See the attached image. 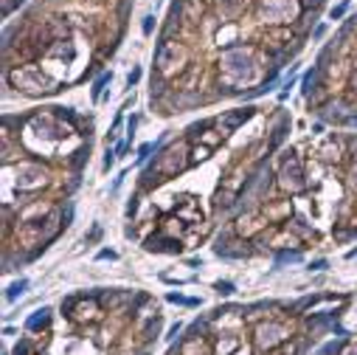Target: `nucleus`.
<instances>
[{"mask_svg": "<svg viewBox=\"0 0 357 355\" xmlns=\"http://www.w3.org/2000/svg\"><path fill=\"white\" fill-rule=\"evenodd\" d=\"M265 65L259 62V46H234L220 57V82L228 93H239L254 85H262Z\"/></svg>", "mask_w": 357, "mask_h": 355, "instance_id": "1", "label": "nucleus"}, {"mask_svg": "<svg viewBox=\"0 0 357 355\" xmlns=\"http://www.w3.org/2000/svg\"><path fill=\"white\" fill-rule=\"evenodd\" d=\"M192 68V48L183 40H161L155 51V70L158 79L174 82L177 77H183Z\"/></svg>", "mask_w": 357, "mask_h": 355, "instance_id": "2", "label": "nucleus"}, {"mask_svg": "<svg viewBox=\"0 0 357 355\" xmlns=\"http://www.w3.org/2000/svg\"><path fill=\"white\" fill-rule=\"evenodd\" d=\"M6 77L26 96H43V93H57L59 90V82L48 74V70H43L40 65H34V62H26V65L12 68Z\"/></svg>", "mask_w": 357, "mask_h": 355, "instance_id": "3", "label": "nucleus"}, {"mask_svg": "<svg viewBox=\"0 0 357 355\" xmlns=\"http://www.w3.org/2000/svg\"><path fill=\"white\" fill-rule=\"evenodd\" d=\"M192 164V150L186 147V141H181V144H172L150 169H147V186L152 184H161V181H169V178H177L186 166Z\"/></svg>", "mask_w": 357, "mask_h": 355, "instance_id": "4", "label": "nucleus"}, {"mask_svg": "<svg viewBox=\"0 0 357 355\" xmlns=\"http://www.w3.org/2000/svg\"><path fill=\"white\" fill-rule=\"evenodd\" d=\"M301 15V0H259L256 3V17L267 26H293Z\"/></svg>", "mask_w": 357, "mask_h": 355, "instance_id": "5", "label": "nucleus"}, {"mask_svg": "<svg viewBox=\"0 0 357 355\" xmlns=\"http://www.w3.org/2000/svg\"><path fill=\"white\" fill-rule=\"evenodd\" d=\"M276 186H278L281 192H287V195H298V192H304V189L309 186L307 175H304V164H301V158H298L293 150L284 153V158H281V164H278Z\"/></svg>", "mask_w": 357, "mask_h": 355, "instance_id": "6", "label": "nucleus"}, {"mask_svg": "<svg viewBox=\"0 0 357 355\" xmlns=\"http://www.w3.org/2000/svg\"><path fill=\"white\" fill-rule=\"evenodd\" d=\"M48 184L45 169L40 164H20L17 166V186L23 192H34V189H43Z\"/></svg>", "mask_w": 357, "mask_h": 355, "instance_id": "7", "label": "nucleus"}, {"mask_svg": "<svg viewBox=\"0 0 357 355\" xmlns=\"http://www.w3.org/2000/svg\"><path fill=\"white\" fill-rule=\"evenodd\" d=\"M270 220L262 215V211H256V209H251V211H245V215H239V220H236V237L239 240H251V237H256L259 231H265V226H267Z\"/></svg>", "mask_w": 357, "mask_h": 355, "instance_id": "8", "label": "nucleus"}, {"mask_svg": "<svg viewBox=\"0 0 357 355\" xmlns=\"http://www.w3.org/2000/svg\"><path fill=\"white\" fill-rule=\"evenodd\" d=\"M239 37H242V26L236 20H223V26L214 28V43H217L223 51L239 46Z\"/></svg>", "mask_w": 357, "mask_h": 355, "instance_id": "9", "label": "nucleus"}, {"mask_svg": "<svg viewBox=\"0 0 357 355\" xmlns=\"http://www.w3.org/2000/svg\"><path fill=\"white\" fill-rule=\"evenodd\" d=\"M290 336V330L284 327V325H262L259 330H256V344L262 347V349H273L276 344H281L284 338Z\"/></svg>", "mask_w": 357, "mask_h": 355, "instance_id": "10", "label": "nucleus"}, {"mask_svg": "<svg viewBox=\"0 0 357 355\" xmlns=\"http://www.w3.org/2000/svg\"><path fill=\"white\" fill-rule=\"evenodd\" d=\"M262 215L270 223H284V220H290V215H293V203L290 200H267L262 206Z\"/></svg>", "mask_w": 357, "mask_h": 355, "instance_id": "11", "label": "nucleus"}, {"mask_svg": "<svg viewBox=\"0 0 357 355\" xmlns=\"http://www.w3.org/2000/svg\"><path fill=\"white\" fill-rule=\"evenodd\" d=\"M54 211V203L51 200H37V203H31L26 209H20V215H17V223H34V220H43L48 218Z\"/></svg>", "mask_w": 357, "mask_h": 355, "instance_id": "12", "label": "nucleus"}, {"mask_svg": "<svg viewBox=\"0 0 357 355\" xmlns=\"http://www.w3.org/2000/svg\"><path fill=\"white\" fill-rule=\"evenodd\" d=\"M315 155H318V161H324V164H340V158H343V144L332 135V138H327L324 144L315 150Z\"/></svg>", "mask_w": 357, "mask_h": 355, "instance_id": "13", "label": "nucleus"}, {"mask_svg": "<svg viewBox=\"0 0 357 355\" xmlns=\"http://www.w3.org/2000/svg\"><path fill=\"white\" fill-rule=\"evenodd\" d=\"M247 3H251V0H217V3H214V9H217V15H220L223 20H236L239 15H245Z\"/></svg>", "mask_w": 357, "mask_h": 355, "instance_id": "14", "label": "nucleus"}, {"mask_svg": "<svg viewBox=\"0 0 357 355\" xmlns=\"http://www.w3.org/2000/svg\"><path fill=\"white\" fill-rule=\"evenodd\" d=\"M254 116V108H245V111H234V113H225V116H220V127L217 130H223L225 135L231 133V130H236L242 122H247V119H251Z\"/></svg>", "mask_w": 357, "mask_h": 355, "instance_id": "15", "label": "nucleus"}, {"mask_svg": "<svg viewBox=\"0 0 357 355\" xmlns=\"http://www.w3.org/2000/svg\"><path fill=\"white\" fill-rule=\"evenodd\" d=\"M205 15V0H183V20L186 23H200Z\"/></svg>", "mask_w": 357, "mask_h": 355, "instance_id": "16", "label": "nucleus"}, {"mask_svg": "<svg viewBox=\"0 0 357 355\" xmlns=\"http://www.w3.org/2000/svg\"><path fill=\"white\" fill-rule=\"evenodd\" d=\"M70 316H74L76 322H93V318H99V307H96V302H76Z\"/></svg>", "mask_w": 357, "mask_h": 355, "instance_id": "17", "label": "nucleus"}, {"mask_svg": "<svg viewBox=\"0 0 357 355\" xmlns=\"http://www.w3.org/2000/svg\"><path fill=\"white\" fill-rule=\"evenodd\" d=\"M270 245H273V248H287V245L298 248V245H301V240H298L296 234H290V229H281V231L270 240Z\"/></svg>", "mask_w": 357, "mask_h": 355, "instance_id": "18", "label": "nucleus"}, {"mask_svg": "<svg viewBox=\"0 0 357 355\" xmlns=\"http://www.w3.org/2000/svg\"><path fill=\"white\" fill-rule=\"evenodd\" d=\"M223 141H225V133L223 130H203L200 133V144H205V147H217V144H223Z\"/></svg>", "mask_w": 357, "mask_h": 355, "instance_id": "19", "label": "nucleus"}, {"mask_svg": "<svg viewBox=\"0 0 357 355\" xmlns=\"http://www.w3.org/2000/svg\"><path fill=\"white\" fill-rule=\"evenodd\" d=\"M59 229H62V218L57 215V211H51L48 220L43 223V234H45V240H54V237L59 234Z\"/></svg>", "mask_w": 357, "mask_h": 355, "instance_id": "20", "label": "nucleus"}, {"mask_svg": "<svg viewBox=\"0 0 357 355\" xmlns=\"http://www.w3.org/2000/svg\"><path fill=\"white\" fill-rule=\"evenodd\" d=\"M211 155V147H205V144H194L192 147V164H200V161H205Z\"/></svg>", "mask_w": 357, "mask_h": 355, "instance_id": "21", "label": "nucleus"}, {"mask_svg": "<svg viewBox=\"0 0 357 355\" xmlns=\"http://www.w3.org/2000/svg\"><path fill=\"white\" fill-rule=\"evenodd\" d=\"M324 3H327V0H301V9H304V15H307V12H312V15H315Z\"/></svg>", "mask_w": 357, "mask_h": 355, "instance_id": "22", "label": "nucleus"}, {"mask_svg": "<svg viewBox=\"0 0 357 355\" xmlns=\"http://www.w3.org/2000/svg\"><path fill=\"white\" fill-rule=\"evenodd\" d=\"M346 9H349V0H343V3L332 6V9H329V20H340V17L346 15Z\"/></svg>", "mask_w": 357, "mask_h": 355, "instance_id": "23", "label": "nucleus"}, {"mask_svg": "<svg viewBox=\"0 0 357 355\" xmlns=\"http://www.w3.org/2000/svg\"><path fill=\"white\" fill-rule=\"evenodd\" d=\"M236 347H239V341H236V338H231V341H225V344L220 341V344H217V355H228V352H234Z\"/></svg>", "mask_w": 357, "mask_h": 355, "instance_id": "24", "label": "nucleus"}, {"mask_svg": "<svg viewBox=\"0 0 357 355\" xmlns=\"http://www.w3.org/2000/svg\"><path fill=\"white\" fill-rule=\"evenodd\" d=\"M200 352H203V341L200 338H194V341H189L183 347V355H200Z\"/></svg>", "mask_w": 357, "mask_h": 355, "instance_id": "25", "label": "nucleus"}, {"mask_svg": "<svg viewBox=\"0 0 357 355\" xmlns=\"http://www.w3.org/2000/svg\"><path fill=\"white\" fill-rule=\"evenodd\" d=\"M152 28H155V15H147L144 17V34H147V37L152 34Z\"/></svg>", "mask_w": 357, "mask_h": 355, "instance_id": "26", "label": "nucleus"}, {"mask_svg": "<svg viewBox=\"0 0 357 355\" xmlns=\"http://www.w3.org/2000/svg\"><path fill=\"white\" fill-rule=\"evenodd\" d=\"M110 77H113V74H104V77H101V79H99V82L93 85V96H99V90H101V88H104L107 82H110Z\"/></svg>", "mask_w": 357, "mask_h": 355, "instance_id": "27", "label": "nucleus"}, {"mask_svg": "<svg viewBox=\"0 0 357 355\" xmlns=\"http://www.w3.org/2000/svg\"><path fill=\"white\" fill-rule=\"evenodd\" d=\"M340 355H357V341H351V344H346Z\"/></svg>", "mask_w": 357, "mask_h": 355, "instance_id": "28", "label": "nucleus"}, {"mask_svg": "<svg viewBox=\"0 0 357 355\" xmlns=\"http://www.w3.org/2000/svg\"><path fill=\"white\" fill-rule=\"evenodd\" d=\"M138 79H141V68H132V74H130V79H127V82H130V88H132Z\"/></svg>", "mask_w": 357, "mask_h": 355, "instance_id": "29", "label": "nucleus"}, {"mask_svg": "<svg viewBox=\"0 0 357 355\" xmlns=\"http://www.w3.org/2000/svg\"><path fill=\"white\" fill-rule=\"evenodd\" d=\"M351 186L357 189V155H354V164H351Z\"/></svg>", "mask_w": 357, "mask_h": 355, "instance_id": "30", "label": "nucleus"}, {"mask_svg": "<svg viewBox=\"0 0 357 355\" xmlns=\"http://www.w3.org/2000/svg\"><path fill=\"white\" fill-rule=\"evenodd\" d=\"M349 88H351V90H357V68L351 70V77H349Z\"/></svg>", "mask_w": 357, "mask_h": 355, "instance_id": "31", "label": "nucleus"}, {"mask_svg": "<svg viewBox=\"0 0 357 355\" xmlns=\"http://www.w3.org/2000/svg\"><path fill=\"white\" fill-rule=\"evenodd\" d=\"M324 34H327V26H318V28H315V31H312V37H315V40H318V37H324Z\"/></svg>", "mask_w": 357, "mask_h": 355, "instance_id": "32", "label": "nucleus"}]
</instances>
